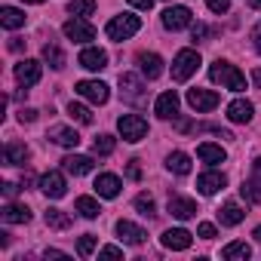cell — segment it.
<instances>
[{
  "mask_svg": "<svg viewBox=\"0 0 261 261\" xmlns=\"http://www.w3.org/2000/svg\"><path fill=\"white\" fill-rule=\"evenodd\" d=\"M249 7L252 10H261V0H249Z\"/></svg>",
  "mask_w": 261,
  "mask_h": 261,
  "instance_id": "obj_50",
  "label": "cell"
},
{
  "mask_svg": "<svg viewBox=\"0 0 261 261\" xmlns=\"http://www.w3.org/2000/svg\"><path fill=\"white\" fill-rule=\"evenodd\" d=\"M188 25H191V10L188 7H169L163 13V28L166 31H181Z\"/></svg>",
  "mask_w": 261,
  "mask_h": 261,
  "instance_id": "obj_9",
  "label": "cell"
},
{
  "mask_svg": "<svg viewBox=\"0 0 261 261\" xmlns=\"http://www.w3.org/2000/svg\"><path fill=\"white\" fill-rule=\"evenodd\" d=\"M243 218H246V212H243L237 203H224V206L218 209V221H221L224 227H237Z\"/></svg>",
  "mask_w": 261,
  "mask_h": 261,
  "instance_id": "obj_24",
  "label": "cell"
},
{
  "mask_svg": "<svg viewBox=\"0 0 261 261\" xmlns=\"http://www.w3.org/2000/svg\"><path fill=\"white\" fill-rule=\"evenodd\" d=\"M65 37L74 40V43H86V40H95V28H92L86 19L74 16V19L65 22Z\"/></svg>",
  "mask_w": 261,
  "mask_h": 261,
  "instance_id": "obj_5",
  "label": "cell"
},
{
  "mask_svg": "<svg viewBox=\"0 0 261 261\" xmlns=\"http://www.w3.org/2000/svg\"><path fill=\"white\" fill-rule=\"evenodd\" d=\"M197 157H200L203 163L215 166V163H224V157H227V154H224V148H221V145H209V142H206V145H200V148H197Z\"/></svg>",
  "mask_w": 261,
  "mask_h": 261,
  "instance_id": "obj_25",
  "label": "cell"
},
{
  "mask_svg": "<svg viewBox=\"0 0 261 261\" xmlns=\"http://www.w3.org/2000/svg\"><path fill=\"white\" fill-rule=\"evenodd\" d=\"M252 169H255V175H258V181H261V157H258V160L252 163Z\"/></svg>",
  "mask_w": 261,
  "mask_h": 261,
  "instance_id": "obj_48",
  "label": "cell"
},
{
  "mask_svg": "<svg viewBox=\"0 0 261 261\" xmlns=\"http://www.w3.org/2000/svg\"><path fill=\"white\" fill-rule=\"evenodd\" d=\"M117 129H120V136L126 139V142H142L145 136H148V120L145 117H139V114H123L120 120H117Z\"/></svg>",
  "mask_w": 261,
  "mask_h": 261,
  "instance_id": "obj_3",
  "label": "cell"
},
{
  "mask_svg": "<svg viewBox=\"0 0 261 261\" xmlns=\"http://www.w3.org/2000/svg\"><path fill=\"white\" fill-rule=\"evenodd\" d=\"M206 7H209L212 13H218V16H221V13H227V10H230V0H206Z\"/></svg>",
  "mask_w": 261,
  "mask_h": 261,
  "instance_id": "obj_39",
  "label": "cell"
},
{
  "mask_svg": "<svg viewBox=\"0 0 261 261\" xmlns=\"http://www.w3.org/2000/svg\"><path fill=\"white\" fill-rule=\"evenodd\" d=\"M252 77H255V83L261 86V68H255V74H252Z\"/></svg>",
  "mask_w": 261,
  "mask_h": 261,
  "instance_id": "obj_49",
  "label": "cell"
},
{
  "mask_svg": "<svg viewBox=\"0 0 261 261\" xmlns=\"http://www.w3.org/2000/svg\"><path fill=\"white\" fill-rule=\"evenodd\" d=\"M166 166H169V172H175V175H188V172H191V157L181 154V151H175V154H169Z\"/></svg>",
  "mask_w": 261,
  "mask_h": 261,
  "instance_id": "obj_27",
  "label": "cell"
},
{
  "mask_svg": "<svg viewBox=\"0 0 261 261\" xmlns=\"http://www.w3.org/2000/svg\"><path fill=\"white\" fill-rule=\"evenodd\" d=\"M249 255H252V249L246 243H227L221 249V258H227V261H246Z\"/></svg>",
  "mask_w": 261,
  "mask_h": 261,
  "instance_id": "obj_29",
  "label": "cell"
},
{
  "mask_svg": "<svg viewBox=\"0 0 261 261\" xmlns=\"http://www.w3.org/2000/svg\"><path fill=\"white\" fill-rule=\"evenodd\" d=\"M120 86H123V92H126V98H142V80L139 77H133V74H120Z\"/></svg>",
  "mask_w": 261,
  "mask_h": 261,
  "instance_id": "obj_30",
  "label": "cell"
},
{
  "mask_svg": "<svg viewBox=\"0 0 261 261\" xmlns=\"http://www.w3.org/2000/svg\"><path fill=\"white\" fill-rule=\"evenodd\" d=\"M77 212H80L83 218H98V215H101V206H98V200H92V197H77Z\"/></svg>",
  "mask_w": 261,
  "mask_h": 261,
  "instance_id": "obj_32",
  "label": "cell"
},
{
  "mask_svg": "<svg viewBox=\"0 0 261 261\" xmlns=\"http://www.w3.org/2000/svg\"><path fill=\"white\" fill-rule=\"evenodd\" d=\"M206 34H209V28H206V25H197V28H194V40H203Z\"/></svg>",
  "mask_w": 261,
  "mask_h": 261,
  "instance_id": "obj_44",
  "label": "cell"
},
{
  "mask_svg": "<svg viewBox=\"0 0 261 261\" xmlns=\"http://www.w3.org/2000/svg\"><path fill=\"white\" fill-rule=\"evenodd\" d=\"M46 227H53V230H68V227H71V215L62 212V209H46Z\"/></svg>",
  "mask_w": 261,
  "mask_h": 261,
  "instance_id": "obj_28",
  "label": "cell"
},
{
  "mask_svg": "<svg viewBox=\"0 0 261 261\" xmlns=\"http://www.w3.org/2000/svg\"><path fill=\"white\" fill-rule=\"evenodd\" d=\"M117 233H120V240H123V243H129V246H142V243H145V237H148V230H145V227H139V224H133V221H126V218H120V221H117Z\"/></svg>",
  "mask_w": 261,
  "mask_h": 261,
  "instance_id": "obj_10",
  "label": "cell"
},
{
  "mask_svg": "<svg viewBox=\"0 0 261 261\" xmlns=\"http://www.w3.org/2000/svg\"><path fill=\"white\" fill-rule=\"evenodd\" d=\"M154 111H157V117H163V120H169V117H175L178 114V95L169 89V92H163L160 98H157V105H154Z\"/></svg>",
  "mask_w": 261,
  "mask_h": 261,
  "instance_id": "obj_19",
  "label": "cell"
},
{
  "mask_svg": "<svg viewBox=\"0 0 261 261\" xmlns=\"http://www.w3.org/2000/svg\"><path fill=\"white\" fill-rule=\"evenodd\" d=\"M136 209H139L142 215H148V218H151V215H154V209H157V206H154V197L139 194V197H136Z\"/></svg>",
  "mask_w": 261,
  "mask_h": 261,
  "instance_id": "obj_38",
  "label": "cell"
},
{
  "mask_svg": "<svg viewBox=\"0 0 261 261\" xmlns=\"http://www.w3.org/2000/svg\"><path fill=\"white\" fill-rule=\"evenodd\" d=\"M129 4H133L136 10H145V13H148V10L154 7V0H129Z\"/></svg>",
  "mask_w": 261,
  "mask_h": 261,
  "instance_id": "obj_43",
  "label": "cell"
},
{
  "mask_svg": "<svg viewBox=\"0 0 261 261\" xmlns=\"http://www.w3.org/2000/svg\"><path fill=\"white\" fill-rule=\"evenodd\" d=\"M19 120H22V123H34V120H37V111H34V108H22V111H19Z\"/></svg>",
  "mask_w": 261,
  "mask_h": 261,
  "instance_id": "obj_41",
  "label": "cell"
},
{
  "mask_svg": "<svg viewBox=\"0 0 261 261\" xmlns=\"http://www.w3.org/2000/svg\"><path fill=\"white\" fill-rule=\"evenodd\" d=\"M139 28H142V19L126 13V16H114V19L105 25V34H108L111 40H129Z\"/></svg>",
  "mask_w": 261,
  "mask_h": 261,
  "instance_id": "obj_2",
  "label": "cell"
},
{
  "mask_svg": "<svg viewBox=\"0 0 261 261\" xmlns=\"http://www.w3.org/2000/svg\"><path fill=\"white\" fill-rule=\"evenodd\" d=\"M252 114H255V105L246 101V98H237V101L227 105V120H230V123H249Z\"/></svg>",
  "mask_w": 261,
  "mask_h": 261,
  "instance_id": "obj_14",
  "label": "cell"
},
{
  "mask_svg": "<svg viewBox=\"0 0 261 261\" xmlns=\"http://www.w3.org/2000/svg\"><path fill=\"white\" fill-rule=\"evenodd\" d=\"M252 40H255V49H258V53H261V25H258V28H255V31H252Z\"/></svg>",
  "mask_w": 261,
  "mask_h": 261,
  "instance_id": "obj_46",
  "label": "cell"
},
{
  "mask_svg": "<svg viewBox=\"0 0 261 261\" xmlns=\"http://www.w3.org/2000/svg\"><path fill=\"white\" fill-rule=\"evenodd\" d=\"M252 237H255V240H258V243H261V224H258V227H255V233H252Z\"/></svg>",
  "mask_w": 261,
  "mask_h": 261,
  "instance_id": "obj_51",
  "label": "cell"
},
{
  "mask_svg": "<svg viewBox=\"0 0 261 261\" xmlns=\"http://www.w3.org/2000/svg\"><path fill=\"white\" fill-rule=\"evenodd\" d=\"M218 92H212V89H188V105L194 108V111H215L218 108Z\"/></svg>",
  "mask_w": 261,
  "mask_h": 261,
  "instance_id": "obj_7",
  "label": "cell"
},
{
  "mask_svg": "<svg viewBox=\"0 0 261 261\" xmlns=\"http://www.w3.org/2000/svg\"><path fill=\"white\" fill-rule=\"evenodd\" d=\"M95 243H98V237H95V233H83V237H80V243H77V252H80L83 258H89V255H92V249H95Z\"/></svg>",
  "mask_w": 261,
  "mask_h": 261,
  "instance_id": "obj_36",
  "label": "cell"
},
{
  "mask_svg": "<svg viewBox=\"0 0 261 261\" xmlns=\"http://www.w3.org/2000/svg\"><path fill=\"white\" fill-rule=\"evenodd\" d=\"M77 62H80V68H86V71H101V68H108V53L98 49V46H86Z\"/></svg>",
  "mask_w": 261,
  "mask_h": 261,
  "instance_id": "obj_11",
  "label": "cell"
},
{
  "mask_svg": "<svg viewBox=\"0 0 261 261\" xmlns=\"http://www.w3.org/2000/svg\"><path fill=\"white\" fill-rule=\"evenodd\" d=\"M191 240H194V237H191L185 227H172V230L163 233V246L172 249V252H185V249L191 246Z\"/></svg>",
  "mask_w": 261,
  "mask_h": 261,
  "instance_id": "obj_15",
  "label": "cell"
},
{
  "mask_svg": "<svg viewBox=\"0 0 261 261\" xmlns=\"http://www.w3.org/2000/svg\"><path fill=\"white\" fill-rule=\"evenodd\" d=\"M4 194H7V197H16V194H19V185L7 181V185H4Z\"/></svg>",
  "mask_w": 261,
  "mask_h": 261,
  "instance_id": "obj_45",
  "label": "cell"
},
{
  "mask_svg": "<svg viewBox=\"0 0 261 261\" xmlns=\"http://www.w3.org/2000/svg\"><path fill=\"white\" fill-rule=\"evenodd\" d=\"M197 233H200L203 240H215V224H200Z\"/></svg>",
  "mask_w": 261,
  "mask_h": 261,
  "instance_id": "obj_42",
  "label": "cell"
},
{
  "mask_svg": "<svg viewBox=\"0 0 261 261\" xmlns=\"http://www.w3.org/2000/svg\"><path fill=\"white\" fill-rule=\"evenodd\" d=\"M43 59H46V62H49V68H56V71H59V68H65V53H62V46H59V43H53V40L43 46Z\"/></svg>",
  "mask_w": 261,
  "mask_h": 261,
  "instance_id": "obj_31",
  "label": "cell"
},
{
  "mask_svg": "<svg viewBox=\"0 0 261 261\" xmlns=\"http://www.w3.org/2000/svg\"><path fill=\"white\" fill-rule=\"evenodd\" d=\"M68 117H71V120H77V123H83V126H89V123H92L89 108H83V105H77V101H71V105H68Z\"/></svg>",
  "mask_w": 261,
  "mask_h": 261,
  "instance_id": "obj_34",
  "label": "cell"
},
{
  "mask_svg": "<svg viewBox=\"0 0 261 261\" xmlns=\"http://www.w3.org/2000/svg\"><path fill=\"white\" fill-rule=\"evenodd\" d=\"M46 139H53V142H56V145H62V148H77V145H80L77 129H68V126H53Z\"/></svg>",
  "mask_w": 261,
  "mask_h": 261,
  "instance_id": "obj_17",
  "label": "cell"
},
{
  "mask_svg": "<svg viewBox=\"0 0 261 261\" xmlns=\"http://www.w3.org/2000/svg\"><path fill=\"white\" fill-rule=\"evenodd\" d=\"M209 77H212V83H221L224 89H233V92H243L246 89V77L233 68V65H227V62H212V68H209Z\"/></svg>",
  "mask_w": 261,
  "mask_h": 261,
  "instance_id": "obj_1",
  "label": "cell"
},
{
  "mask_svg": "<svg viewBox=\"0 0 261 261\" xmlns=\"http://www.w3.org/2000/svg\"><path fill=\"white\" fill-rule=\"evenodd\" d=\"M0 22H4V28L16 31V28H22V25H25V13H22V10H16V7H4V10H0Z\"/></svg>",
  "mask_w": 261,
  "mask_h": 261,
  "instance_id": "obj_26",
  "label": "cell"
},
{
  "mask_svg": "<svg viewBox=\"0 0 261 261\" xmlns=\"http://www.w3.org/2000/svg\"><path fill=\"white\" fill-rule=\"evenodd\" d=\"M62 163H65V169H68L71 175H86V172H92V166H95L92 157H80V154H68Z\"/></svg>",
  "mask_w": 261,
  "mask_h": 261,
  "instance_id": "obj_21",
  "label": "cell"
},
{
  "mask_svg": "<svg viewBox=\"0 0 261 261\" xmlns=\"http://www.w3.org/2000/svg\"><path fill=\"white\" fill-rule=\"evenodd\" d=\"M4 221L7 224H28L31 221V209L28 206H19V203H10V206H4Z\"/></svg>",
  "mask_w": 261,
  "mask_h": 261,
  "instance_id": "obj_20",
  "label": "cell"
},
{
  "mask_svg": "<svg viewBox=\"0 0 261 261\" xmlns=\"http://www.w3.org/2000/svg\"><path fill=\"white\" fill-rule=\"evenodd\" d=\"M98 258H123V249H117V246H105V249L98 252Z\"/></svg>",
  "mask_w": 261,
  "mask_h": 261,
  "instance_id": "obj_40",
  "label": "cell"
},
{
  "mask_svg": "<svg viewBox=\"0 0 261 261\" xmlns=\"http://www.w3.org/2000/svg\"><path fill=\"white\" fill-rule=\"evenodd\" d=\"M224 185H227V178H224L221 172H203V175L197 178L200 194H215V191H221Z\"/></svg>",
  "mask_w": 261,
  "mask_h": 261,
  "instance_id": "obj_22",
  "label": "cell"
},
{
  "mask_svg": "<svg viewBox=\"0 0 261 261\" xmlns=\"http://www.w3.org/2000/svg\"><path fill=\"white\" fill-rule=\"evenodd\" d=\"M74 89H77L86 101H92V105H105V101H108V95H111V92H108V86H105L101 80H80Z\"/></svg>",
  "mask_w": 261,
  "mask_h": 261,
  "instance_id": "obj_6",
  "label": "cell"
},
{
  "mask_svg": "<svg viewBox=\"0 0 261 261\" xmlns=\"http://www.w3.org/2000/svg\"><path fill=\"white\" fill-rule=\"evenodd\" d=\"M169 215L188 221V218L197 215V203H194V200H185V197H169Z\"/></svg>",
  "mask_w": 261,
  "mask_h": 261,
  "instance_id": "obj_18",
  "label": "cell"
},
{
  "mask_svg": "<svg viewBox=\"0 0 261 261\" xmlns=\"http://www.w3.org/2000/svg\"><path fill=\"white\" fill-rule=\"evenodd\" d=\"M120 188H123V185H120V178H117V175H111V172H105V175H98V178H95V194H98V197H105V200H114V197L120 194Z\"/></svg>",
  "mask_w": 261,
  "mask_h": 261,
  "instance_id": "obj_16",
  "label": "cell"
},
{
  "mask_svg": "<svg viewBox=\"0 0 261 261\" xmlns=\"http://www.w3.org/2000/svg\"><path fill=\"white\" fill-rule=\"evenodd\" d=\"M40 191H43L46 197L59 200V197L68 194V181H65L62 172H46V175H40Z\"/></svg>",
  "mask_w": 261,
  "mask_h": 261,
  "instance_id": "obj_8",
  "label": "cell"
},
{
  "mask_svg": "<svg viewBox=\"0 0 261 261\" xmlns=\"http://www.w3.org/2000/svg\"><path fill=\"white\" fill-rule=\"evenodd\" d=\"M25 160H28V148H25V145L10 142V145L4 148V163H7V166H25Z\"/></svg>",
  "mask_w": 261,
  "mask_h": 261,
  "instance_id": "obj_23",
  "label": "cell"
},
{
  "mask_svg": "<svg viewBox=\"0 0 261 261\" xmlns=\"http://www.w3.org/2000/svg\"><path fill=\"white\" fill-rule=\"evenodd\" d=\"M68 13H71V16L86 19V16H92V13H95V0H71V4H68Z\"/></svg>",
  "mask_w": 261,
  "mask_h": 261,
  "instance_id": "obj_33",
  "label": "cell"
},
{
  "mask_svg": "<svg viewBox=\"0 0 261 261\" xmlns=\"http://www.w3.org/2000/svg\"><path fill=\"white\" fill-rule=\"evenodd\" d=\"M10 49H13V53H19V49H22V40H19V37H13V40H10Z\"/></svg>",
  "mask_w": 261,
  "mask_h": 261,
  "instance_id": "obj_47",
  "label": "cell"
},
{
  "mask_svg": "<svg viewBox=\"0 0 261 261\" xmlns=\"http://www.w3.org/2000/svg\"><path fill=\"white\" fill-rule=\"evenodd\" d=\"M197 68H200V53L181 49V53L175 56V62H172V80H188Z\"/></svg>",
  "mask_w": 261,
  "mask_h": 261,
  "instance_id": "obj_4",
  "label": "cell"
},
{
  "mask_svg": "<svg viewBox=\"0 0 261 261\" xmlns=\"http://www.w3.org/2000/svg\"><path fill=\"white\" fill-rule=\"evenodd\" d=\"M139 68L148 80H157L163 74V59L157 53H139Z\"/></svg>",
  "mask_w": 261,
  "mask_h": 261,
  "instance_id": "obj_13",
  "label": "cell"
},
{
  "mask_svg": "<svg viewBox=\"0 0 261 261\" xmlns=\"http://www.w3.org/2000/svg\"><path fill=\"white\" fill-rule=\"evenodd\" d=\"M92 151L101 154V157H108V154L114 151V139H111V136H98V139L92 142Z\"/></svg>",
  "mask_w": 261,
  "mask_h": 261,
  "instance_id": "obj_37",
  "label": "cell"
},
{
  "mask_svg": "<svg viewBox=\"0 0 261 261\" xmlns=\"http://www.w3.org/2000/svg\"><path fill=\"white\" fill-rule=\"evenodd\" d=\"M240 194H243V200H246V203H252V206H258V203H261V191H258V185H255V181H243Z\"/></svg>",
  "mask_w": 261,
  "mask_h": 261,
  "instance_id": "obj_35",
  "label": "cell"
},
{
  "mask_svg": "<svg viewBox=\"0 0 261 261\" xmlns=\"http://www.w3.org/2000/svg\"><path fill=\"white\" fill-rule=\"evenodd\" d=\"M25 4H43V0H25Z\"/></svg>",
  "mask_w": 261,
  "mask_h": 261,
  "instance_id": "obj_52",
  "label": "cell"
},
{
  "mask_svg": "<svg viewBox=\"0 0 261 261\" xmlns=\"http://www.w3.org/2000/svg\"><path fill=\"white\" fill-rule=\"evenodd\" d=\"M40 62H34V59H22L19 65H16V80L22 83V86H34L37 80H40Z\"/></svg>",
  "mask_w": 261,
  "mask_h": 261,
  "instance_id": "obj_12",
  "label": "cell"
}]
</instances>
